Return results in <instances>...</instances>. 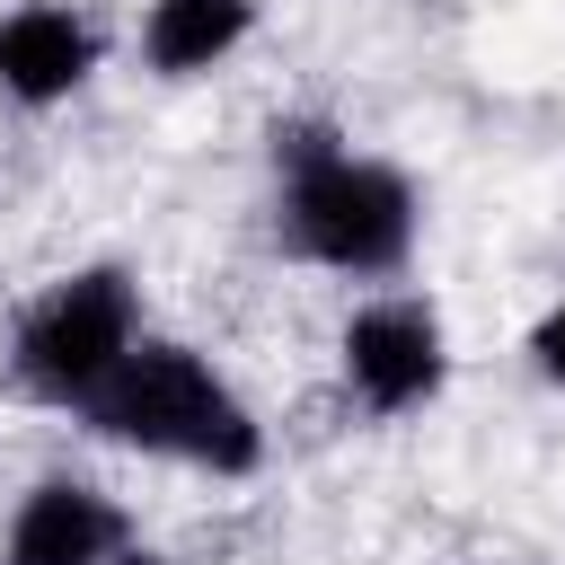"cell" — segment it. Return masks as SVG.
Returning a JSON list of instances; mask_svg holds the SVG:
<instances>
[{
	"mask_svg": "<svg viewBox=\"0 0 565 565\" xmlns=\"http://www.w3.org/2000/svg\"><path fill=\"white\" fill-rule=\"evenodd\" d=\"M79 415L124 450H159V459H185V468H212V477H247L265 459L247 397L185 344H132L79 397Z\"/></svg>",
	"mask_w": 565,
	"mask_h": 565,
	"instance_id": "cell-1",
	"label": "cell"
},
{
	"mask_svg": "<svg viewBox=\"0 0 565 565\" xmlns=\"http://www.w3.org/2000/svg\"><path fill=\"white\" fill-rule=\"evenodd\" d=\"M274 168H282V238L309 265L335 274H397L415 247V185L388 159L344 150L318 124L274 132Z\"/></svg>",
	"mask_w": 565,
	"mask_h": 565,
	"instance_id": "cell-2",
	"label": "cell"
},
{
	"mask_svg": "<svg viewBox=\"0 0 565 565\" xmlns=\"http://www.w3.org/2000/svg\"><path fill=\"white\" fill-rule=\"evenodd\" d=\"M132 327H141L132 282H124L115 265H88V274L53 282V291L18 318V380H26L35 397L79 406V397L132 353Z\"/></svg>",
	"mask_w": 565,
	"mask_h": 565,
	"instance_id": "cell-3",
	"label": "cell"
},
{
	"mask_svg": "<svg viewBox=\"0 0 565 565\" xmlns=\"http://www.w3.org/2000/svg\"><path fill=\"white\" fill-rule=\"evenodd\" d=\"M441 318L424 300H371L344 327V380L371 415H406L441 388Z\"/></svg>",
	"mask_w": 565,
	"mask_h": 565,
	"instance_id": "cell-4",
	"label": "cell"
},
{
	"mask_svg": "<svg viewBox=\"0 0 565 565\" xmlns=\"http://www.w3.org/2000/svg\"><path fill=\"white\" fill-rule=\"evenodd\" d=\"M0 556H9V565H115V556H124V512H115L97 486H79V477H44V486L18 503Z\"/></svg>",
	"mask_w": 565,
	"mask_h": 565,
	"instance_id": "cell-5",
	"label": "cell"
},
{
	"mask_svg": "<svg viewBox=\"0 0 565 565\" xmlns=\"http://www.w3.org/2000/svg\"><path fill=\"white\" fill-rule=\"evenodd\" d=\"M97 71V26L62 0H26L0 18V88L18 106H53Z\"/></svg>",
	"mask_w": 565,
	"mask_h": 565,
	"instance_id": "cell-6",
	"label": "cell"
},
{
	"mask_svg": "<svg viewBox=\"0 0 565 565\" xmlns=\"http://www.w3.org/2000/svg\"><path fill=\"white\" fill-rule=\"evenodd\" d=\"M256 26V0H150V26H141V53L159 71H212L238 35Z\"/></svg>",
	"mask_w": 565,
	"mask_h": 565,
	"instance_id": "cell-7",
	"label": "cell"
},
{
	"mask_svg": "<svg viewBox=\"0 0 565 565\" xmlns=\"http://www.w3.org/2000/svg\"><path fill=\"white\" fill-rule=\"evenodd\" d=\"M530 353H539V371H547V380L565 388V300H556V309L539 318V335H530Z\"/></svg>",
	"mask_w": 565,
	"mask_h": 565,
	"instance_id": "cell-8",
	"label": "cell"
}]
</instances>
